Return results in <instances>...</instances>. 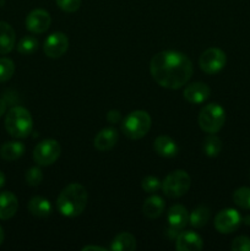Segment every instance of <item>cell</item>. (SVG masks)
Returning a JSON list of instances; mask_svg holds the SVG:
<instances>
[{"label": "cell", "instance_id": "obj_1", "mask_svg": "<svg viewBox=\"0 0 250 251\" xmlns=\"http://www.w3.org/2000/svg\"><path fill=\"white\" fill-rule=\"evenodd\" d=\"M153 80L161 87L179 90L189 82L193 75V64L185 54L175 50L157 53L150 63Z\"/></svg>", "mask_w": 250, "mask_h": 251}, {"label": "cell", "instance_id": "obj_2", "mask_svg": "<svg viewBox=\"0 0 250 251\" xmlns=\"http://www.w3.org/2000/svg\"><path fill=\"white\" fill-rule=\"evenodd\" d=\"M87 200V190L81 184L73 183L69 184L59 194L56 207L64 217H77L85 211Z\"/></svg>", "mask_w": 250, "mask_h": 251}, {"label": "cell", "instance_id": "obj_3", "mask_svg": "<svg viewBox=\"0 0 250 251\" xmlns=\"http://www.w3.org/2000/svg\"><path fill=\"white\" fill-rule=\"evenodd\" d=\"M5 129L15 139H26L33 129V119L26 108L12 107L5 117Z\"/></svg>", "mask_w": 250, "mask_h": 251}, {"label": "cell", "instance_id": "obj_4", "mask_svg": "<svg viewBox=\"0 0 250 251\" xmlns=\"http://www.w3.org/2000/svg\"><path fill=\"white\" fill-rule=\"evenodd\" d=\"M151 117L145 110H135L127 114L123 122L122 130L130 140H140L151 129Z\"/></svg>", "mask_w": 250, "mask_h": 251}, {"label": "cell", "instance_id": "obj_5", "mask_svg": "<svg viewBox=\"0 0 250 251\" xmlns=\"http://www.w3.org/2000/svg\"><path fill=\"white\" fill-rule=\"evenodd\" d=\"M225 112L218 103H210L201 109L199 114V125L207 134H216L223 127Z\"/></svg>", "mask_w": 250, "mask_h": 251}, {"label": "cell", "instance_id": "obj_6", "mask_svg": "<svg viewBox=\"0 0 250 251\" xmlns=\"http://www.w3.org/2000/svg\"><path fill=\"white\" fill-rule=\"evenodd\" d=\"M191 185V179L185 171H174L166 176L162 183L164 195L171 199H178L185 195Z\"/></svg>", "mask_w": 250, "mask_h": 251}, {"label": "cell", "instance_id": "obj_7", "mask_svg": "<svg viewBox=\"0 0 250 251\" xmlns=\"http://www.w3.org/2000/svg\"><path fill=\"white\" fill-rule=\"evenodd\" d=\"M61 147L55 140H43L33 150V161L38 166H50L60 157Z\"/></svg>", "mask_w": 250, "mask_h": 251}, {"label": "cell", "instance_id": "obj_8", "mask_svg": "<svg viewBox=\"0 0 250 251\" xmlns=\"http://www.w3.org/2000/svg\"><path fill=\"white\" fill-rule=\"evenodd\" d=\"M227 63V56L223 50L218 48H208L201 54L199 59L200 69L207 75H215L220 73Z\"/></svg>", "mask_w": 250, "mask_h": 251}, {"label": "cell", "instance_id": "obj_9", "mask_svg": "<svg viewBox=\"0 0 250 251\" xmlns=\"http://www.w3.org/2000/svg\"><path fill=\"white\" fill-rule=\"evenodd\" d=\"M168 234L169 238H176L180 232H183L184 228L186 227L189 222V213L188 210L183 205H174L169 208L168 215Z\"/></svg>", "mask_w": 250, "mask_h": 251}, {"label": "cell", "instance_id": "obj_10", "mask_svg": "<svg viewBox=\"0 0 250 251\" xmlns=\"http://www.w3.org/2000/svg\"><path fill=\"white\" fill-rule=\"evenodd\" d=\"M242 223V216L237 210L225 208L220 211L215 217V227L222 234H230L239 228Z\"/></svg>", "mask_w": 250, "mask_h": 251}, {"label": "cell", "instance_id": "obj_11", "mask_svg": "<svg viewBox=\"0 0 250 251\" xmlns=\"http://www.w3.org/2000/svg\"><path fill=\"white\" fill-rule=\"evenodd\" d=\"M69 48V38L63 32H55L44 41L43 50L48 58L58 59L66 53Z\"/></svg>", "mask_w": 250, "mask_h": 251}, {"label": "cell", "instance_id": "obj_12", "mask_svg": "<svg viewBox=\"0 0 250 251\" xmlns=\"http://www.w3.org/2000/svg\"><path fill=\"white\" fill-rule=\"evenodd\" d=\"M50 24L51 17L46 10L36 9L29 12L26 17V28L34 34H42L47 32Z\"/></svg>", "mask_w": 250, "mask_h": 251}, {"label": "cell", "instance_id": "obj_13", "mask_svg": "<svg viewBox=\"0 0 250 251\" xmlns=\"http://www.w3.org/2000/svg\"><path fill=\"white\" fill-rule=\"evenodd\" d=\"M211 95V90L206 83L194 82L184 88V98L191 104H200L208 100Z\"/></svg>", "mask_w": 250, "mask_h": 251}, {"label": "cell", "instance_id": "obj_14", "mask_svg": "<svg viewBox=\"0 0 250 251\" xmlns=\"http://www.w3.org/2000/svg\"><path fill=\"white\" fill-rule=\"evenodd\" d=\"M175 239V247L179 251H200L203 248L202 238L191 230L180 232Z\"/></svg>", "mask_w": 250, "mask_h": 251}, {"label": "cell", "instance_id": "obj_15", "mask_svg": "<svg viewBox=\"0 0 250 251\" xmlns=\"http://www.w3.org/2000/svg\"><path fill=\"white\" fill-rule=\"evenodd\" d=\"M19 208V200L11 191L0 193V220L6 221L15 216Z\"/></svg>", "mask_w": 250, "mask_h": 251}, {"label": "cell", "instance_id": "obj_16", "mask_svg": "<svg viewBox=\"0 0 250 251\" xmlns=\"http://www.w3.org/2000/svg\"><path fill=\"white\" fill-rule=\"evenodd\" d=\"M118 142V132L117 130L113 129V127H105V129L100 130L95 137V145L96 149L100 152L109 151L113 147L117 145Z\"/></svg>", "mask_w": 250, "mask_h": 251}, {"label": "cell", "instance_id": "obj_17", "mask_svg": "<svg viewBox=\"0 0 250 251\" xmlns=\"http://www.w3.org/2000/svg\"><path fill=\"white\" fill-rule=\"evenodd\" d=\"M153 149L161 157L164 158H172L178 154L179 147L176 142L174 141L172 137L167 136V135H161L157 137L153 142Z\"/></svg>", "mask_w": 250, "mask_h": 251}, {"label": "cell", "instance_id": "obj_18", "mask_svg": "<svg viewBox=\"0 0 250 251\" xmlns=\"http://www.w3.org/2000/svg\"><path fill=\"white\" fill-rule=\"evenodd\" d=\"M16 34L14 28L7 22L0 21V54L10 53L14 49Z\"/></svg>", "mask_w": 250, "mask_h": 251}, {"label": "cell", "instance_id": "obj_19", "mask_svg": "<svg viewBox=\"0 0 250 251\" xmlns=\"http://www.w3.org/2000/svg\"><path fill=\"white\" fill-rule=\"evenodd\" d=\"M28 211L34 217L46 218L50 216L53 207H51V203L48 199H44L42 196H34L29 200Z\"/></svg>", "mask_w": 250, "mask_h": 251}, {"label": "cell", "instance_id": "obj_20", "mask_svg": "<svg viewBox=\"0 0 250 251\" xmlns=\"http://www.w3.org/2000/svg\"><path fill=\"white\" fill-rule=\"evenodd\" d=\"M164 211V201L161 196L152 195L146 199L142 206V212L150 220L158 218Z\"/></svg>", "mask_w": 250, "mask_h": 251}, {"label": "cell", "instance_id": "obj_21", "mask_svg": "<svg viewBox=\"0 0 250 251\" xmlns=\"http://www.w3.org/2000/svg\"><path fill=\"white\" fill-rule=\"evenodd\" d=\"M25 145L19 141H7L0 147V157L5 161H16L25 153Z\"/></svg>", "mask_w": 250, "mask_h": 251}, {"label": "cell", "instance_id": "obj_22", "mask_svg": "<svg viewBox=\"0 0 250 251\" xmlns=\"http://www.w3.org/2000/svg\"><path fill=\"white\" fill-rule=\"evenodd\" d=\"M136 249V239L131 233L123 232L113 239L110 250L113 251H134Z\"/></svg>", "mask_w": 250, "mask_h": 251}, {"label": "cell", "instance_id": "obj_23", "mask_svg": "<svg viewBox=\"0 0 250 251\" xmlns=\"http://www.w3.org/2000/svg\"><path fill=\"white\" fill-rule=\"evenodd\" d=\"M210 216V208L206 206H199L189 215V225L194 228H202L207 225Z\"/></svg>", "mask_w": 250, "mask_h": 251}, {"label": "cell", "instance_id": "obj_24", "mask_svg": "<svg viewBox=\"0 0 250 251\" xmlns=\"http://www.w3.org/2000/svg\"><path fill=\"white\" fill-rule=\"evenodd\" d=\"M203 152L208 157H217L222 151V141L216 136L215 134H210L205 140L202 145Z\"/></svg>", "mask_w": 250, "mask_h": 251}, {"label": "cell", "instance_id": "obj_25", "mask_svg": "<svg viewBox=\"0 0 250 251\" xmlns=\"http://www.w3.org/2000/svg\"><path fill=\"white\" fill-rule=\"evenodd\" d=\"M38 39L33 36H26L20 39L17 44V50L22 55H31L38 49Z\"/></svg>", "mask_w": 250, "mask_h": 251}, {"label": "cell", "instance_id": "obj_26", "mask_svg": "<svg viewBox=\"0 0 250 251\" xmlns=\"http://www.w3.org/2000/svg\"><path fill=\"white\" fill-rule=\"evenodd\" d=\"M233 201L243 210H250V188L243 186L233 193Z\"/></svg>", "mask_w": 250, "mask_h": 251}, {"label": "cell", "instance_id": "obj_27", "mask_svg": "<svg viewBox=\"0 0 250 251\" xmlns=\"http://www.w3.org/2000/svg\"><path fill=\"white\" fill-rule=\"evenodd\" d=\"M15 73V64L9 58H0V82H6Z\"/></svg>", "mask_w": 250, "mask_h": 251}, {"label": "cell", "instance_id": "obj_28", "mask_svg": "<svg viewBox=\"0 0 250 251\" xmlns=\"http://www.w3.org/2000/svg\"><path fill=\"white\" fill-rule=\"evenodd\" d=\"M25 179H26L27 185L38 186L42 183V180H43V173H42V171L38 167H32V168H29L26 172Z\"/></svg>", "mask_w": 250, "mask_h": 251}, {"label": "cell", "instance_id": "obj_29", "mask_svg": "<svg viewBox=\"0 0 250 251\" xmlns=\"http://www.w3.org/2000/svg\"><path fill=\"white\" fill-rule=\"evenodd\" d=\"M161 186H162V183L159 181V179L153 176H146V178L142 179L141 181V188L144 189L146 193H150V194L158 191Z\"/></svg>", "mask_w": 250, "mask_h": 251}, {"label": "cell", "instance_id": "obj_30", "mask_svg": "<svg viewBox=\"0 0 250 251\" xmlns=\"http://www.w3.org/2000/svg\"><path fill=\"white\" fill-rule=\"evenodd\" d=\"M55 2L65 12H75L81 6V0H55Z\"/></svg>", "mask_w": 250, "mask_h": 251}, {"label": "cell", "instance_id": "obj_31", "mask_svg": "<svg viewBox=\"0 0 250 251\" xmlns=\"http://www.w3.org/2000/svg\"><path fill=\"white\" fill-rule=\"evenodd\" d=\"M232 250L233 251H250V238L244 237H237L232 243Z\"/></svg>", "mask_w": 250, "mask_h": 251}, {"label": "cell", "instance_id": "obj_32", "mask_svg": "<svg viewBox=\"0 0 250 251\" xmlns=\"http://www.w3.org/2000/svg\"><path fill=\"white\" fill-rule=\"evenodd\" d=\"M122 119V114H120L119 110H109L107 114V120L112 124H117Z\"/></svg>", "mask_w": 250, "mask_h": 251}, {"label": "cell", "instance_id": "obj_33", "mask_svg": "<svg viewBox=\"0 0 250 251\" xmlns=\"http://www.w3.org/2000/svg\"><path fill=\"white\" fill-rule=\"evenodd\" d=\"M6 107H7L6 100H2V98H0V117H2V115L6 113Z\"/></svg>", "mask_w": 250, "mask_h": 251}, {"label": "cell", "instance_id": "obj_34", "mask_svg": "<svg viewBox=\"0 0 250 251\" xmlns=\"http://www.w3.org/2000/svg\"><path fill=\"white\" fill-rule=\"evenodd\" d=\"M90 250H100V251H107L105 248L100 247H95V245H88V247H83L82 251H90Z\"/></svg>", "mask_w": 250, "mask_h": 251}, {"label": "cell", "instance_id": "obj_35", "mask_svg": "<svg viewBox=\"0 0 250 251\" xmlns=\"http://www.w3.org/2000/svg\"><path fill=\"white\" fill-rule=\"evenodd\" d=\"M5 185V176L1 171H0V189Z\"/></svg>", "mask_w": 250, "mask_h": 251}, {"label": "cell", "instance_id": "obj_36", "mask_svg": "<svg viewBox=\"0 0 250 251\" xmlns=\"http://www.w3.org/2000/svg\"><path fill=\"white\" fill-rule=\"evenodd\" d=\"M4 238H5L4 229H2L1 226H0V245H1V244H2V242H4Z\"/></svg>", "mask_w": 250, "mask_h": 251}, {"label": "cell", "instance_id": "obj_37", "mask_svg": "<svg viewBox=\"0 0 250 251\" xmlns=\"http://www.w3.org/2000/svg\"><path fill=\"white\" fill-rule=\"evenodd\" d=\"M244 223L245 225H249L250 226V216H247V217H244Z\"/></svg>", "mask_w": 250, "mask_h": 251}, {"label": "cell", "instance_id": "obj_38", "mask_svg": "<svg viewBox=\"0 0 250 251\" xmlns=\"http://www.w3.org/2000/svg\"><path fill=\"white\" fill-rule=\"evenodd\" d=\"M2 4H4V0H0V6H1Z\"/></svg>", "mask_w": 250, "mask_h": 251}]
</instances>
